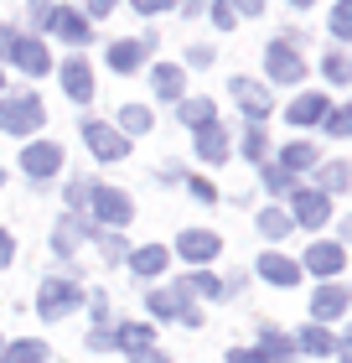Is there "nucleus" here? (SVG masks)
<instances>
[{"label":"nucleus","instance_id":"obj_1","mask_svg":"<svg viewBox=\"0 0 352 363\" xmlns=\"http://www.w3.org/2000/svg\"><path fill=\"white\" fill-rule=\"evenodd\" d=\"M42 120H47V109L37 94H0V130L6 135H31Z\"/></svg>","mask_w":352,"mask_h":363},{"label":"nucleus","instance_id":"obj_2","mask_svg":"<svg viewBox=\"0 0 352 363\" xmlns=\"http://www.w3.org/2000/svg\"><path fill=\"white\" fill-rule=\"evenodd\" d=\"M83 306V286H73V280H42V296H37V311L47 322H62L68 311Z\"/></svg>","mask_w":352,"mask_h":363},{"label":"nucleus","instance_id":"obj_3","mask_svg":"<svg viewBox=\"0 0 352 363\" xmlns=\"http://www.w3.org/2000/svg\"><path fill=\"white\" fill-rule=\"evenodd\" d=\"M145 306H150V317H181L187 327H197V306H192V296L181 291V286H161V291H150V296H145Z\"/></svg>","mask_w":352,"mask_h":363},{"label":"nucleus","instance_id":"obj_4","mask_svg":"<svg viewBox=\"0 0 352 363\" xmlns=\"http://www.w3.org/2000/svg\"><path fill=\"white\" fill-rule=\"evenodd\" d=\"M89 208H93V218L98 223H109V228H120V223H130V197L120 192V187H98L93 182V192H89Z\"/></svg>","mask_w":352,"mask_h":363},{"label":"nucleus","instance_id":"obj_5","mask_svg":"<svg viewBox=\"0 0 352 363\" xmlns=\"http://www.w3.org/2000/svg\"><path fill=\"white\" fill-rule=\"evenodd\" d=\"M264 68H270L275 84H300V78H306V62H300V52L290 42H270L264 47Z\"/></svg>","mask_w":352,"mask_h":363},{"label":"nucleus","instance_id":"obj_6","mask_svg":"<svg viewBox=\"0 0 352 363\" xmlns=\"http://www.w3.org/2000/svg\"><path fill=\"white\" fill-rule=\"evenodd\" d=\"M83 140H89V151H93L98 161H125V156H130V140L120 135V130L98 125V120H83Z\"/></svg>","mask_w":352,"mask_h":363},{"label":"nucleus","instance_id":"obj_7","mask_svg":"<svg viewBox=\"0 0 352 363\" xmlns=\"http://www.w3.org/2000/svg\"><path fill=\"white\" fill-rule=\"evenodd\" d=\"M290 223H306V228H322L327 218H331V203H327V192H316V187H300L295 197H290Z\"/></svg>","mask_w":352,"mask_h":363},{"label":"nucleus","instance_id":"obj_8","mask_svg":"<svg viewBox=\"0 0 352 363\" xmlns=\"http://www.w3.org/2000/svg\"><path fill=\"white\" fill-rule=\"evenodd\" d=\"M57 167H62V151H57V145H26V151H21V172L31 177V182H47V177H57Z\"/></svg>","mask_w":352,"mask_h":363},{"label":"nucleus","instance_id":"obj_9","mask_svg":"<svg viewBox=\"0 0 352 363\" xmlns=\"http://www.w3.org/2000/svg\"><path fill=\"white\" fill-rule=\"evenodd\" d=\"M233 99L244 104V114H249L254 125H264V114H270V104H275V99H270V89H264V84H254V78H233Z\"/></svg>","mask_w":352,"mask_h":363},{"label":"nucleus","instance_id":"obj_10","mask_svg":"<svg viewBox=\"0 0 352 363\" xmlns=\"http://www.w3.org/2000/svg\"><path fill=\"white\" fill-rule=\"evenodd\" d=\"M347 301H352L347 286H316V296H311V317H316V322H331V317H342V311H347Z\"/></svg>","mask_w":352,"mask_h":363},{"label":"nucleus","instance_id":"obj_11","mask_svg":"<svg viewBox=\"0 0 352 363\" xmlns=\"http://www.w3.org/2000/svg\"><path fill=\"white\" fill-rule=\"evenodd\" d=\"M327 114H331V104L322 94H300L295 104L285 109V120H290V125H327Z\"/></svg>","mask_w":352,"mask_h":363},{"label":"nucleus","instance_id":"obj_12","mask_svg":"<svg viewBox=\"0 0 352 363\" xmlns=\"http://www.w3.org/2000/svg\"><path fill=\"white\" fill-rule=\"evenodd\" d=\"M62 89H68V99L73 104H89L93 99V73H89V62H62Z\"/></svg>","mask_w":352,"mask_h":363},{"label":"nucleus","instance_id":"obj_13","mask_svg":"<svg viewBox=\"0 0 352 363\" xmlns=\"http://www.w3.org/2000/svg\"><path fill=\"white\" fill-rule=\"evenodd\" d=\"M47 26H52L62 42H73V47L89 42V16H83V11H68V6H62V11H52V21H47Z\"/></svg>","mask_w":352,"mask_h":363},{"label":"nucleus","instance_id":"obj_14","mask_svg":"<svg viewBox=\"0 0 352 363\" xmlns=\"http://www.w3.org/2000/svg\"><path fill=\"white\" fill-rule=\"evenodd\" d=\"M150 47H156V37H145V42H114V47H109V68H114V73H135Z\"/></svg>","mask_w":352,"mask_h":363},{"label":"nucleus","instance_id":"obj_15","mask_svg":"<svg viewBox=\"0 0 352 363\" xmlns=\"http://www.w3.org/2000/svg\"><path fill=\"white\" fill-rule=\"evenodd\" d=\"M11 62L21 73H47V47L37 42V37H16V47H11Z\"/></svg>","mask_w":352,"mask_h":363},{"label":"nucleus","instance_id":"obj_16","mask_svg":"<svg viewBox=\"0 0 352 363\" xmlns=\"http://www.w3.org/2000/svg\"><path fill=\"white\" fill-rule=\"evenodd\" d=\"M212 255H217V234H208V228H187V234H181V259L208 265Z\"/></svg>","mask_w":352,"mask_h":363},{"label":"nucleus","instance_id":"obj_17","mask_svg":"<svg viewBox=\"0 0 352 363\" xmlns=\"http://www.w3.org/2000/svg\"><path fill=\"white\" fill-rule=\"evenodd\" d=\"M342 244H311V250H306V270L311 275H337L342 270Z\"/></svg>","mask_w":352,"mask_h":363},{"label":"nucleus","instance_id":"obj_18","mask_svg":"<svg viewBox=\"0 0 352 363\" xmlns=\"http://www.w3.org/2000/svg\"><path fill=\"white\" fill-rule=\"evenodd\" d=\"M150 342H156V327H140V322H130V327H120L114 333V348H125V353H150Z\"/></svg>","mask_w":352,"mask_h":363},{"label":"nucleus","instance_id":"obj_19","mask_svg":"<svg viewBox=\"0 0 352 363\" xmlns=\"http://www.w3.org/2000/svg\"><path fill=\"white\" fill-rule=\"evenodd\" d=\"M197 156H203V161H223V156H228L223 125H203V130H197Z\"/></svg>","mask_w":352,"mask_h":363},{"label":"nucleus","instance_id":"obj_20","mask_svg":"<svg viewBox=\"0 0 352 363\" xmlns=\"http://www.w3.org/2000/svg\"><path fill=\"white\" fill-rule=\"evenodd\" d=\"M83 234H89V223H83V218H62V223L52 228V250H57V255H73L78 244H83Z\"/></svg>","mask_w":352,"mask_h":363},{"label":"nucleus","instance_id":"obj_21","mask_svg":"<svg viewBox=\"0 0 352 363\" xmlns=\"http://www.w3.org/2000/svg\"><path fill=\"white\" fill-rule=\"evenodd\" d=\"M259 275L270 280V286H295V275H300V270H295L285 255H275V250H270V255L259 259Z\"/></svg>","mask_w":352,"mask_h":363},{"label":"nucleus","instance_id":"obj_22","mask_svg":"<svg viewBox=\"0 0 352 363\" xmlns=\"http://www.w3.org/2000/svg\"><path fill=\"white\" fill-rule=\"evenodd\" d=\"M125 259H130V270H135V275H161V270H166V250H161V244H145V250H130Z\"/></svg>","mask_w":352,"mask_h":363},{"label":"nucleus","instance_id":"obj_23","mask_svg":"<svg viewBox=\"0 0 352 363\" xmlns=\"http://www.w3.org/2000/svg\"><path fill=\"white\" fill-rule=\"evenodd\" d=\"M316 161H322V156H316V145H306V140H295V145H285V151H280V167L285 172H306V167H316Z\"/></svg>","mask_w":352,"mask_h":363},{"label":"nucleus","instance_id":"obj_24","mask_svg":"<svg viewBox=\"0 0 352 363\" xmlns=\"http://www.w3.org/2000/svg\"><path fill=\"white\" fill-rule=\"evenodd\" d=\"M176 114H181V125H187V130L212 125V104H208V99H176Z\"/></svg>","mask_w":352,"mask_h":363},{"label":"nucleus","instance_id":"obj_25","mask_svg":"<svg viewBox=\"0 0 352 363\" xmlns=\"http://www.w3.org/2000/svg\"><path fill=\"white\" fill-rule=\"evenodd\" d=\"M181 291H187V296H208V301H223V280H217V275H208V270H197V275H187V280H181Z\"/></svg>","mask_w":352,"mask_h":363},{"label":"nucleus","instance_id":"obj_26","mask_svg":"<svg viewBox=\"0 0 352 363\" xmlns=\"http://www.w3.org/2000/svg\"><path fill=\"white\" fill-rule=\"evenodd\" d=\"M352 182V172H347V161H327L322 172H316V192H342Z\"/></svg>","mask_w":352,"mask_h":363},{"label":"nucleus","instance_id":"obj_27","mask_svg":"<svg viewBox=\"0 0 352 363\" xmlns=\"http://www.w3.org/2000/svg\"><path fill=\"white\" fill-rule=\"evenodd\" d=\"M0 363H47V348L37 337H26V342H11V348L0 353Z\"/></svg>","mask_w":352,"mask_h":363},{"label":"nucleus","instance_id":"obj_28","mask_svg":"<svg viewBox=\"0 0 352 363\" xmlns=\"http://www.w3.org/2000/svg\"><path fill=\"white\" fill-rule=\"evenodd\" d=\"M259 234H264V239H285V234H290V213L264 208V213H259Z\"/></svg>","mask_w":352,"mask_h":363},{"label":"nucleus","instance_id":"obj_29","mask_svg":"<svg viewBox=\"0 0 352 363\" xmlns=\"http://www.w3.org/2000/svg\"><path fill=\"white\" fill-rule=\"evenodd\" d=\"M150 78H156V94H161V99H181V68H171V62H161V68L150 73Z\"/></svg>","mask_w":352,"mask_h":363},{"label":"nucleus","instance_id":"obj_30","mask_svg":"<svg viewBox=\"0 0 352 363\" xmlns=\"http://www.w3.org/2000/svg\"><path fill=\"white\" fill-rule=\"evenodd\" d=\"M331 37L352 42V0H337V11H331Z\"/></svg>","mask_w":352,"mask_h":363},{"label":"nucleus","instance_id":"obj_31","mask_svg":"<svg viewBox=\"0 0 352 363\" xmlns=\"http://www.w3.org/2000/svg\"><path fill=\"white\" fill-rule=\"evenodd\" d=\"M300 348L306 353H331V333L327 327H306V333H300Z\"/></svg>","mask_w":352,"mask_h":363},{"label":"nucleus","instance_id":"obj_32","mask_svg":"<svg viewBox=\"0 0 352 363\" xmlns=\"http://www.w3.org/2000/svg\"><path fill=\"white\" fill-rule=\"evenodd\" d=\"M120 125L130 130V135H140V130H150V109H140V104H130V109L120 114Z\"/></svg>","mask_w":352,"mask_h":363},{"label":"nucleus","instance_id":"obj_33","mask_svg":"<svg viewBox=\"0 0 352 363\" xmlns=\"http://www.w3.org/2000/svg\"><path fill=\"white\" fill-rule=\"evenodd\" d=\"M98 250H104V259H109V265H120V259L130 255V250H125V239H120V234H98Z\"/></svg>","mask_w":352,"mask_h":363},{"label":"nucleus","instance_id":"obj_34","mask_svg":"<svg viewBox=\"0 0 352 363\" xmlns=\"http://www.w3.org/2000/svg\"><path fill=\"white\" fill-rule=\"evenodd\" d=\"M290 353V337L275 333V327H264V358H285Z\"/></svg>","mask_w":352,"mask_h":363},{"label":"nucleus","instance_id":"obj_35","mask_svg":"<svg viewBox=\"0 0 352 363\" xmlns=\"http://www.w3.org/2000/svg\"><path fill=\"white\" fill-rule=\"evenodd\" d=\"M244 156H249V161H264V125H249V135H244Z\"/></svg>","mask_w":352,"mask_h":363},{"label":"nucleus","instance_id":"obj_36","mask_svg":"<svg viewBox=\"0 0 352 363\" xmlns=\"http://www.w3.org/2000/svg\"><path fill=\"white\" fill-rule=\"evenodd\" d=\"M89 192H93V182H83V177H78V182H68V208H73V213H83V208H89Z\"/></svg>","mask_w":352,"mask_h":363},{"label":"nucleus","instance_id":"obj_37","mask_svg":"<svg viewBox=\"0 0 352 363\" xmlns=\"http://www.w3.org/2000/svg\"><path fill=\"white\" fill-rule=\"evenodd\" d=\"M327 135H352V104H342L337 114H327Z\"/></svg>","mask_w":352,"mask_h":363},{"label":"nucleus","instance_id":"obj_38","mask_svg":"<svg viewBox=\"0 0 352 363\" xmlns=\"http://www.w3.org/2000/svg\"><path fill=\"white\" fill-rule=\"evenodd\" d=\"M322 68H327L331 84H347V78H352V62H347V57H337V52H331V57L322 62Z\"/></svg>","mask_w":352,"mask_h":363},{"label":"nucleus","instance_id":"obj_39","mask_svg":"<svg viewBox=\"0 0 352 363\" xmlns=\"http://www.w3.org/2000/svg\"><path fill=\"white\" fill-rule=\"evenodd\" d=\"M264 187L270 192H290V172L285 167H264Z\"/></svg>","mask_w":352,"mask_h":363},{"label":"nucleus","instance_id":"obj_40","mask_svg":"<svg viewBox=\"0 0 352 363\" xmlns=\"http://www.w3.org/2000/svg\"><path fill=\"white\" fill-rule=\"evenodd\" d=\"M212 21L223 26V31H233V21H239V11H233L228 0H217V6H212Z\"/></svg>","mask_w":352,"mask_h":363},{"label":"nucleus","instance_id":"obj_41","mask_svg":"<svg viewBox=\"0 0 352 363\" xmlns=\"http://www.w3.org/2000/svg\"><path fill=\"white\" fill-rule=\"evenodd\" d=\"M130 6H135L140 16H156V11H171L176 0H130Z\"/></svg>","mask_w":352,"mask_h":363},{"label":"nucleus","instance_id":"obj_42","mask_svg":"<svg viewBox=\"0 0 352 363\" xmlns=\"http://www.w3.org/2000/svg\"><path fill=\"white\" fill-rule=\"evenodd\" d=\"M187 187H192V197H197V203H212V197H217V192H212V182H203V177H192Z\"/></svg>","mask_w":352,"mask_h":363},{"label":"nucleus","instance_id":"obj_43","mask_svg":"<svg viewBox=\"0 0 352 363\" xmlns=\"http://www.w3.org/2000/svg\"><path fill=\"white\" fill-rule=\"evenodd\" d=\"M31 21L47 26V21H52V6H47V0H31Z\"/></svg>","mask_w":352,"mask_h":363},{"label":"nucleus","instance_id":"obj_44","mask_svg":"<svg viewBox=\"0 0 352 363\" xmlns=\"http://www.w3.org/2000/svg\"><path fill=\"white\" fill-rule=\"evenodd\" d=\"M228 6L239 11V16H259V11H264V0H228Z\"/></svg>","mask_w":352,"mask_h":363},{"label":"nucleus","instance_id":"obj_45","mask_svg":"<svg viewBox=\"0 0 352 363\" xmlns=\"http://www.w3.org/2000/svg\"><path fill=\"white\" fill-rule=\"evenodd\" d=\"M11 259H16V244H11L6 228H0V265H11Z\"/></svg>","mask_w":352,"mask_h":363},{"label":"nucleus","instance_id":"obj_46","mask_svg":"<svg viewBox=\"0 0 352 363\" xmlns=\"http://www.w3.org/2000/svg\"><path fill=\"white\" fill-rule=\"evenodd\" d=\"M228 363H270L264 353H249V348H239V353H228Z\"/></svg>","mask_w":352,"mask_h":363},{"label":"nucleus","instance_id":"obj_47","mask_svg":"<svg viewBox=\"0 0 352 363\" xmlns=\"http://www.w3.org/2000/svg\"><path fill=\"white\" fill-rule=\"evenodd\" d=\"M187 62H197V68H208V62H212V47H192V52H187Z\"/></svg>","mask_w":352,"mask_h":363},{"label":"nucleus","instance_id":"obj_48","mask_svg":"<svg viewBox=\"0 0 352 363\" xmlns=\"http://www.w3.org/2000/svg\"><path fill=\"white\" fill-rule=\"evenodd\" d=\"M89 348H114V333H104V327H98V333H89Z\"/></svg>","mask_w":352,"mask_h":363},{"label":"nucleus","instance_id":"obj_49","mask_svg":"<svg viewBox=\"0 0 352 363\" xmlns=\"http://www.w3.org/2000/svg\"><path fill=\"white\" fill-rule=\"evenodd\" d=\"M11 47H16V31H11V26H0V57H11Z\"/></svg>","mask_w":352,"mask_h":363},{"label":"nucleus","instance_id":"obj_50","mask_svg":"<svg viewBox=\"0 0 352 363\" xmlns=\"http://www.w3.org/2000/svg\"><path fill=\"white\" fill-rule=\"evenodd\" d=\"M114 6H120V0H89V16H109Z\"/></svg>","mask_w":352,"mask_h":363},{"label":"nucleus","instance_id":"obj_51","mask_svg":"<svg viewBox=\"0 0 352 363\" xmlns=\"http://www.w3.org/2000/svg\"><path fill=\"white\" fill-rule=\"evenodd\" d=\"M203 6H208V0H176V11H181V16H197Z\"/></svg>","mask_w":352,"mask_h":363},{"label":"nucleus","instance_id":"obj_52","mask_svg":"<svg viewBox=\"0 0 352 363\" xmlns=\"http://www.w3.org/2000/svg\"><path fill=\"white\" fill-rule=\"evenodd\" d=\"M135 363H166V358H161V353H156V348H150V353H140V358H135Z\"/></svg>","mask_w":352,"mask_h":363},{"label":"nucleus","instance_id":"obj_53","mask_svg":"<svg viewBox=\"0 0 352 363\" xmlns=\"http://www.w3.org/2000/svg\"><path fill=\"white\" fill-rule=\"evenodd\" d=\"M342 239H347V244H352V218H347V223H342Z\"/></svg>","mask_w":352,"mask_h":363},{"label":"nucleus","instance_id":"obj_54","mask_svg":"<svg viewBox=\"0 0 352 363\" xmlns=\"http://www.w3.org/2000/svg\"><path fill=\"white\" fill-rule=\"evenodd\" d=\"M347 353H352V327H347Z\"/></svg>","mask_w":352,"mask_h":363},{"label":"nucleus","instance_id":"obj_55","mask_svg":"<svg viewBox=\"0 0 352 363\" xmlns=\"http://www.w3.org/2000/svg\"><path fill=\"white\" fill-rule=\"evenodd\" d=\"M290 6H311V0H290Z\"/></svg>","mask_w":352,"mask_h":363},{"label":"nucleus","instance_id":"obj_56","mask_svg":"<svg viewBox=\"0 0 352 363\" xmlns=\"http://www.w3.org/2000/svg\"><path fill=\"white\" fill-rule=\"evenodd\" d=\"M0 94H6V78H0Z\"/></svg>","mask_w":352,"mask_h":363},{"label":"nucleus","instance_id":"obj_57","mask_svg":"<svg viewBox=\"0 0 352 363\" xmlns=\"http://www.w3.org/2000/svg\"><path fill=\"white\" fill-rule=\"evenodd\" d=\"M342 363H352V353H347V358H342Z\"/></svg>","mask_w":352,"mask_h":363},{"label":"nucleus","instance_id":"obj_58","mask_svg":"<svg viewBox=\"0 0 352 363\" xmlns=\"http://www.w3.org/2000/svg\"><path fill=\"white\" fill-rule=\"evenodd\" d=\"M0 182H6V172H0Z\"/></svg>","mask_w":352,"mask_h":363},{"label":"nucleus","instance_id":"obj_59","mask_svg":"<svg viewBox=\"0 0 352 363\" xmlns=\"http://www.w3.org/2000/svg\"><path fill=\"white\" fill-rule=\"evenodd\" d=\"M290 363H295V358H290Z\"/></svg>","mask_w":352,"mask_h":363}]
</instances>
